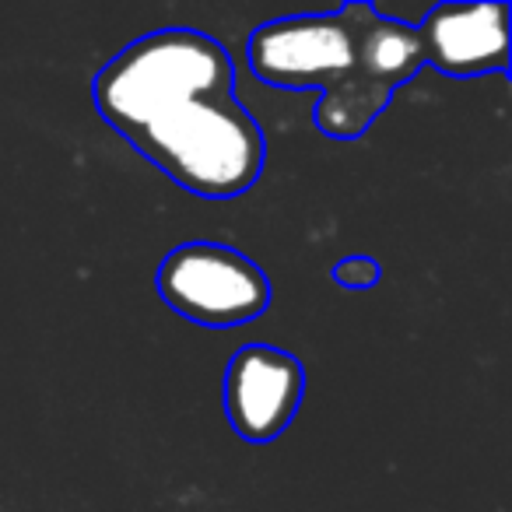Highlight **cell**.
<instances>
[{"label": "cell", "instance_id": "6da1fadb", "mask_svg": "<svg viewBox=\"0 0 512 512\" xmlns=\"http://www.w3.org/2000/svg\"><path fill=\"white\" fill-rule=\"evenodd\" d=\"M127 141L172 183L204 200L242 197L267 165L264 127L235 92L200 95L130 130Z\"/></svg>", "mask_w": 512, "mask_h": 512}, {"label": "cell", "instance_id": "ba28073f", "mask_svg": "<svg viewBox=\"0 0 512 512\" xmlns=\"http://www.w3.org/2000/svg\"><path fill=\"white\" fill-rule=\"evenodd\" d=\"M379 278H383V267L376 260H369V256H348V260L334 264V281L341 288L362 292V288H376Z\"/></svg>", "mask_w": 512, "mask_h": 512}, {"label": "cell", "instance_id": "277c9868", "mask_svg": "<svg viewBox=\"0 0 512 512\" xmlns=\"http://www.w3.org/2000/svg\"><path fill=\"white\" fill-rule=\"evenodd\" d=\"M158 295L200 327H242L271 309V278L221 242H183L158 267Z\"/></svg>", "mask_w": 512, "mask_h": 512}, {"label": "cell", "instance_id": "8992f818", "mask_svg": "<svg viewBox=\"0 0 512 512\" xmlns=\"http://www.w3.org/2000/svg\"><path fill=\"white\" fill-rule=\"evenodd\" d=\"M306 393V369L292 351L246 344L232 355L221 383L225 418L239 439L264 446L295 421Z\"/></svg>", "mask_w": 512, "mask_h": 512}, {"label": "cell", "instance_id": "52a82bcc", "mask_svg": "<svg viewBox=\"0 0 512 512\" xmlns=\"http://www.w3.org/2000/svg\"><path fill=\"white\" fill-rule=\"evenodd\" d=\"M421 57L449 78L509 71V4H435L414 25Z\"/></svg>", "mask_w": 512, "mask_h": 512}, {"label": "cell", "instance_id": "3957f363", "mask_svg": "<svg viewBox=\"0 0 512 512\" xmlns=\"http://www.w3.org/2000/svg\"><path fill=\"white\" fill-rule=\"evenodd\" d=\"M372 4H344L330 15H292L253 29L246 64L281 92H330L358 57V32Z\"/></svg>", "mask_w": 512, "mask_h": 512}, {"label": "cell", "instance_id": "5b68a950", "mask_svg": "<svg viewBox=\"0 0 512 512\" xmlns=\"http://www.w3.org/2000/svg\"><path fill=\"white\" fill-rule=\"evenodd\" d=\"M425 67L414 25L369 8L358 32V57L348 78L320 95L313 123L334 141H355L390 106L393 92Z\"/></svg>", "mask_w": 512, "mask_h": 512}, {"label": "cell", "instance_id": "7a4b0ae2", "mask_svg": "<svg viewBox=\"0 0 512 512\" xmlns=\"http://www.w3.org/2000/svg\"><path fill=\"white\" fill-rule=\"evenodd\" d=\"M235 92V64L218 39L197 29H158L134 39L92 85L99 116L127 137L179 102Z\"/></svg>", "mask_w": 512, "mask_h": 512}]
</instances>
